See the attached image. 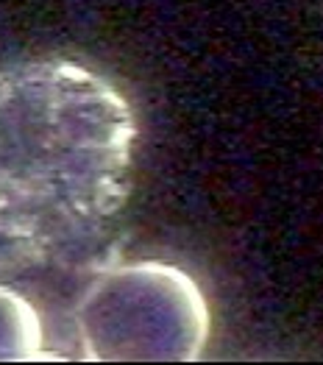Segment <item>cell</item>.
<instances>
[{"mask_svg": "<svg viewBox=\"0 0 323 365\" xmlns=\"http://www.w3.org/2000/svg\"><path fill=\"white\" fill-rule=\"evenodd\" d=\"M123 92L70 59L0 67V282L98 265L131 187Z\"/></svg>", "mask_w": 323, "mask_h": 365, "instance_id": "6da1fadb", "label": "cell"}, {"mask_svg": "<svg viewBox=\"0 0 323 365\" xmlns=\"http://www.w3.org/2000/svg\"><path fill=\"white\" fill-rule=\"evenodd\" d=\"M76 327L89 360H195L209 335V309L181 268L134 262L89 284Z\"/></svg>", "mask_w": 323, "mask_h": 365, "instance_id": "7a4b0ae2", "label": "cell"}, {"mask_svg": "<svg viewBox=\"0 0 323 365\" xmlns=\"http://www.w3.org/2000/svg\"><path fill=\"white\" fill-rule=\"evenodd\" d=\"M42 321L29 296L0 282V360H42Z\"/></svg>", "mask_w": 323, "mask_h": 365, "instance_id": "3957f363", "label": "cell"}]
</instances>
